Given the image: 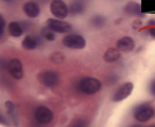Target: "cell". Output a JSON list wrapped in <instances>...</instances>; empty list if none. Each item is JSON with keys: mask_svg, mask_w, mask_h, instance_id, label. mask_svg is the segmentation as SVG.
I'll list each match as a JSON object with an SVG mask.
<instances>
[{"mask_svg": "<svg viewBox=\"0 0 155 127\" xmlns=\"http://www.w3.org/2000/svg\"><path fill=\"white\" fill-rule=\"evenodd\" d=\"M42 35L47 40L49 41H53L55 40V32H53L50 29H45L42 31Z\"/></svg>", "mask_w": 155, "mask_h": 127, "instance_id": "cell-19", "label": "cell"}, {"mask_svg": "<svg viewBox=\"0 0 155 127\" xmlns=\"http://www.w3.org/2000/svg\"><path fill=\"white\" fill-rule=\"evenodd\" d=\"M0 124H2V125H6V121H5V119H4V118L2 117L1 115H0Z\"/></svg>", "mask_w": 155, "mask_h": 127, "instance_id": "cell-26", "label": "cell"}, {"mask_svg": "<svg viewBox=\"0 0 155 127\" xmlns=\"http://www.w3.org/2000/svg\"><path fill=\"white\" fill-rule=\"evenodd\" d=\"M8 31L10 33L11 36L13 37H20L21 35L23 34V29L21 27V25L19 22H16V21H12V22L8 23Z\"/></svg>", "mask_w": 155, "mask_h": 127, "instance_id": "cell-14", "label": "cell"}, {"mask_svg": "<svg viewBox=\"0 0 155 127\" xmlns=\"http://www.w3.org/2000/svg\"><path fill=\"white\" fill-rule=\"evenodd\" d=\"M141 26H143V23H141V21H139V20H136L133 22V28H134V29H138V28H140Z\"/></svg>", "mask_w": 155, "mask_h": 127, "instance_id": "cell-25", "label": "cell"}, {"mask_svg": "<svg viewBox=\"0 0 155 127\" xmlns=\"http://www.w3.org/2000/svg\"><path fill=\"white\" fill-rule=\"evenodd\" d=\"M4 28H5V20H4L3 16L0 14V37L3 35L4 32Z\"/></svg>", "mask_w": 155, "mask_h": 127, "instance_id": "cell-22", "label": "cell"}, {"mask_svg": "<svg viewBox=\"0 0 155 127\" xmlns=\"http://www.w3.org/2000/svg\"><path fill=\"white\" fill-rule=\"evenodd\" d=\"M134 89V85L132 82H126L115 91V93L112 96V101L115 103L121 102V101L126 100L128 96L131 95V93L133 92Z\"/></svg>", "mask_w": 155, "mask_h": 127, "instance_id": "cell-7", "label": "cell"}, {"mask_svg": "<svg viewBox=\"0 0 155 127\" xmlns=\"http://www.w3.org/2000/svg\"><path fill=\"white\" fill-rule=\"evenodd\" d=\"M84 4L82 3L81 1H74L70 4L69 6V12L71 15L73 16H77V15H80L84 13Z\"/></svg>", "mask_w": 155, "mask_h": 127, "instance_id": "cell-15", "label": "cell"}, {"mask_svg": "<svg viewBox=\"0 0 155 127\" xmlns=\"http://www.w3.org/2000/svg\"><path fill=\"white\" fill-rule=\"evenodd\" d=\"M23 12L30 18H36L40 14V8H39V5L36 2L29 1L23 5Z\"/></svg>", "mask_w": 155, "mask_h": 127, "instance_id": "cell-12", "label": "cell"}, {"mask_svg": "<svg viewBox=\"0 0 155 127\" xmlns=\"http://www.w3.org/2000/svg\"><path fill=\"white\" fill-rule=\"evenodd\" d=\"M3 1H10V0H3Z\"/></svg>", "mask_w": 155, "mask_h": 127, "instance_id": "cell-30", "label": "cell"}, {"mask_svg": "<svg viewBox=\"0 0 155 127\" xmlns=\"http://www.w3.org/2000/svg\"><path fill=\"white\" fill-rule=\"evenodd\" d=\"M5 109H6V111H8L10 115H14V111H15L14 103L11 102V101H6V102H5Z\"/></svg>", "mask_w": 155, "mask_h": 127, "instance_id": "cell-21", "label": "cell"}, {"mask_svg": "<svg viewBox=\"0 0 155 127\" xmlns=\"http://www.w3.org/2000/svg\"><path fill=\"white\" fill-rule=\"evenodd\" d=\"M120 58V51L117 48H109L104 54V60L107 63H114Z\"/></svg>", "mask_w": 155, "mask_h": 127, "instance_id": "cell-13", "label": "cell"}, {"mask_svg": "<svg viewBox=\"0 0 155 127\" xmlns=\"http://www.w3.org/2000/svg\"><path fill=\"white\" fill-rule=\"evenodd\" d=\"M38 81L45 87L49 88H53V87L57 86L59 83V75L56 71H52V70H48V71H43L38 74L37 76Z\"/></svg>", "mask_w": 155, "mask_h": 127, "instance_id": "cell-4", "label": "cell"}, {"mask_svg": "<svg viewBox=\"0 0 155 127\" xmlns=\"http://www.w3.org/2000/svg\"><path fill=\"white\" fill-rule=\"evenodd\" d=\"M116 48L120 52H124V53L132 52L133 50L135 49V41L133 40V38L130 36L121 37V38L117 41Z\"/></svg>", "mask_w": 155, "mask_h": 127, "instance_id": "cell-10", "label": "cell"}, {"mask_svg": "<svg viewBox=\"0 0 155 127\" xmlns=\"http://www.w3.org/2000/svg\"><path fill=\"white\" fill-rule=\"evenodd\" d=\"M155 115L154 108L149 103H141L134 107L133 109V117L136 121L140 123H146L150 121Z\"/></svg>", "mask_w": 155, "mask_h": 127, "instance_id": "cell-1", "label": "cell"}, {"mask_svg": "<svg viewBox=\"0 0 155 127\" xmlns=\"http://www.w3.org/2000/svg\"><path fill=\"white\" fill-rule=\"evenodd\" d=\"M148 26H150V27H154V26H155V20H154V19H150V20L148 21Z\"/></svg>", "mask_w": 155, "mask_h": 127, "instance_id": "cell-27", "label": "cell"}, {"mask_svg": "<svg viewBox=\"0 0 155 127\" xmlns=\"http://www.w3.org/2000/svg\"><path fill=\"white\" fill-rule=\"evenodd\" d=\"M149 91H150V93H151L152 95L155 96V78H154V80H152L151 83H150V85H149Z\"/></svg>", "mask_w": 155, "mask_h": 127, "instance_id": "cell-23", "label": "cell"}, {"mask_svg": "<svg viewBox=\"0 0 155 127\" xmlns=\"http://www.w3.org/2000/svg\"><path fill=\"white\" fill-rule=\"evenodd\" d=\"M131 127H143L141 125H138V124H136V125H133V126H131Z\"/></svg>", "mask_w": 155, "mask_h": 127, "instance_id": "cell-28", "label": "cell"}, {"mask_svg": "<svg viewBox=\"0 0 155 127\" xmlns=\"http://www.w3.org/2000/svg\"><path fill=\"white\" fill-rule=\"evenodd\" d=\"M8 72L15 80H21L23 77L22 63L18 58H13L8 63Z\"/></svg>", "mask_w": 155, "mask_h": 127, "instance_id": "cell-9", "label": "cell"}, {"mask_svg": "<svg viewBox=\"0 0 155 127\" xmlns=\"http://www.w3.org/2000/svg\"><path fill=\"white\" fill-rule=\"evenodd\" d=\"M47 25L50 30H52L55 33H59V34L69 33L72 30V26L67 21H62V19L49 18L47 21Z\"/></svg>", "mask_w": 155, "mask_h": 127, "instance_id": "cell-6", "label": "cell"}, {"mask_svg": "<svg viewBox=\"0 0 155 127\" xmlns=\"http://www.w3.org/2000/svg\"><path fill=\"white\" fill-rule=\"evenodd\" d=\"M50 11L57 19H64L70 14L69 6L62 0H53L50 4Z\"/></svg>", "mask_w": 155, "mask_h": 127, "instance_id": "cell-5", "label": "cell"}, {"mask_svg": "<svg viewBox=\"0 0 155 127\" xmlns=\"http://www.w3.org/2000/svg\"><path fill=\"white\" fill-rule=\"evenodd\" d=\"M35 119L38 123L40 124H48L50 122H52V120L54 119V115L52 112L51 109H49L45 106H38L35 109Z\"/></svg>", "mask_w": 155, "mask_h": 127, "instance_id": "cell-8", "label": "cell"}, {"mask_svg": "<svg viewBox=\"0 0 155 127\" xmlns=\"http://www.w3.org/2000/svg\"><path fill=\"white\" fill-rule=\"evenodd\" d=\"M21 46H22V48L25 50H29V51H31V50H34L35 48L37 47V40H36V38H34L33 36L28 35V36H25V39L22 40Z\"/></svg>", "mask_w": 155, "mask_h": 127, "instance_id": "cell-17", "label": "cell"}, {"mask_svg": "<svg viewBox=\"0 0 155 127\" xmlns=\"http://www.w3.org/2000/svg\"><path fill=\"white\" fill-rule=\"evenodd\" d=\"M70 127H89V122L86 119L79 118V119L74 120Z\"/></svg>", "mask_w": 155, "mask_h": 127, "instance_id": "cell-18", "label": "cell"}, {"mask_svg": "<svg viewBox=\"0 0 155 127\" xmlns=\"http://www.w3.org/2000/svg\"><path fill=\"white\" fill-rule=\"evenodd\" d=\"M63 60H64V56H63V54L60 53V52L53 53L51 56V60L55 63H60L61 62H63Z\"/></svg>", "mask_w": 155, "mask_h": 127, "instance_id": "cell-20", "label": "cell"}, {"mask_svg": "<svg viewBox=\"0 0 155 127\" xmlns=\"http://www.w3.org/2000/svg\"><path fill=\"white\" fill-rule=\"evenodd\" d=\"M124 13L129 16L143 17V14L141 12V6L139 3L135 1H130L124 6Z\"/></svg>", "mask_w": 155, "mask_h": 127, "instance_id": "cell-11", "label": "cell"}, {"mask_svg": "<svg viewBox=\"0 0 155 127\" xmlns=\"http://www.w3.org/2000/svg\"><path fill=\"white\" fill-rule=\"evenodd\" d=\"M77 88L80 92L84 94H95L101 89V83L97 78L87 76L79 81Z\"/></svg>", "mask_w": 155, "mask_h": 127, "instance_id": "cell-2", "label": "cell"}, {"mask_svg": "<svg viewBox=\"0 0 155 127\" xmlns=\"http://www.w3.org/2000/svg\"><path fill=\"white\" fill-rule=\"evenodd\" d=\"M62 43L69 49L82 50L86 48L87 41L81 35L78 34H69L62 39Z\"/></svg>", "mask_w": 155, "mask_h": 127, "instance_id": "cell-3", "label": "cell"}, {"mask_svg": "<svg viewBox=\"0 0 155 127\" xmlns=\"http://www.w3.org/2000/svg\"><path fill=\"white\" fill-rule=\"evenodd\" d=\"M146 33H147L149 36H151L153 39H155V27H151V28H149V29H147Z\"/></svg>", "mask_w": 155, "mask_h": 127, "instance_id": "cell-24", "label": "cell"}, {"mask_svg": "<svg viewBox=\"0 0 155 127\" xmlns=\"http://www.w3.org/2000/svg\"><path fill=\"white\" fill-rule=\"evenodd\" d=\"M148 127H155V125H151V126H148Z\"/></svg>", "mask_w": 155, "mask_h": 127, "instance_id": "cell-29", "label": "cell"}, {"mask_svg": "<svg viewBox=\"0 0 155 127\" xmlns=\"http://www.w3.org/2000/svg\"><path fill=\"white\" fill-rule=\"evenodd\" d=\"M90 22H91V26H92L93 28H95V29H101L102 27L106 26L107 19H106V17L102 16V15H95V16H93L92 18H91Z\"/></svg>", "mask_w": 155, "mask_h": 127, "instance_id": "cell-16", "label": "cell"}]
</instances>
